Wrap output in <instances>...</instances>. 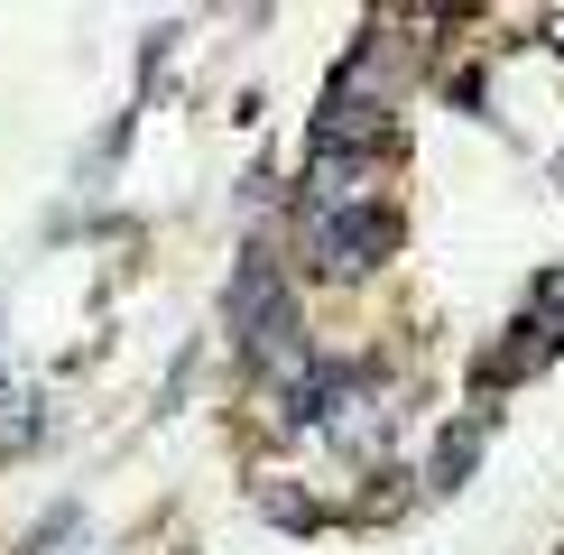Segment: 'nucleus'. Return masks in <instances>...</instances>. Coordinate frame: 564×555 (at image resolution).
Returning a JSON list of instances; mask_svg holds the SVG:
<instances>
[{
    "mask_svg": "<svg viewBox=\"0 0 564 555\" xmlns=\"http://www.w3.org/2000/svg\"><path fill=\"white\" fill-rule=\"evenodd\" d=\"M305 241H315L324 269H370V260L398 241V222L380 214V204H324V214L305 222Z\"/></svg>",
    "mask_w": 564,
    "mask_h": 555,
    "instance_id": "obj_1",
    "label": "nucleus"
}]
</instances>
